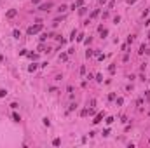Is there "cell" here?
Listing matches in <instances>:
<instances>
[{"label": "cell", "mask_w": 150, "mask_h": 148, "mask_svg": "<svg viewBox=\"0 0 150 148\" xmlns=\"http://www.w3.org/2000/svg\"><path fill=\"white\" fill-rule=\"evenodd\" d=\"M40 30H42V23H37L35 26H30L26 33H28V35H35V33H38V31H40Z\"/></svg>", "instance_id": "6da1fadb"}, {"label": "cell", "mask_w": 150, "mask_h": 148, "mask_svg": "<svg viewBox=\"0 0 150 148\" xmlns=\"http://www.w3.org/2000/svg\"><path fill=\"white\" fill-rule=\"evenodd\" d=\"M51 7H52V2H47V4H42L38 9H40V11H51Z\"/></svg>", "instance_id": "7a4b0ae2"}, {"label": "cell", "mask_w": 150, "mask_h": 148, "mask_svg": "<svg viewBox=\"0 0 150 148\" xmlns=\"http://www.w3.org/2000/svg\"><path fill=\"white\" fill-rule=\"evenodd\" d=\"M16 14H17V11H16V9H11V11H7L5 17H7V19H12V17H14Z\"/></svg>", "instance_id": "3957f363"}, {"label": "cell", "mask_w": 150, "mask_h": 148, "mask_svg": "<svg viewBox=\"0 0 150 148\" xmlns=\"http://www.w3.org/2000/svg\"><path fill=\"white\" fill-rule=\"evenodd\" d=\"M103 111H101V113H98V115H96V117H94V120H92V124H100L101 122V119H103Z\"/></svg>", "instance_id": "277c9868"}, {"label": "cell", "mask_w": 150, "mask_h": 148, "mask_svg": "<svg viewBox=\"0 0 150 148\" xmlns=\"http://www.w3.org/2000/svg\"><path fill=\"white\" fill-rule=\"evenodd\" d=\"M100 35H101V37H107V35H108V31L105 30L103 26H100Z\"/></svg>", "instance_id": "5b68a950"}, {"label": "cell", "mask_w": 150, "mask_h": 148, "mask_svg": "<svg viewBox=\"0 0 150 148\" xmlns=\"http://www.w3.org/2000/svg\"><path fill=\"white\" fill-rule=\"evenodd\" d=\"M12 35H14V38H19V37H21L19 30H14V31H12Z\"/></svg>", "instance_id": "8992f818"}, {"label": "cell", "mask_w": 150, "mask_h": 148, "mask_svg": "<svg viewBox=\"0 0 150 148\" xmlns=\"http://www.w3.org/2000/svg\"><path fill=\"white\" fill-rule=\"evenodd\" d=\"M52 145H54V146H59L61 145V140H59V138H56V140L52 141Z\"/></svg>", "instance_id": "52a82bcc"}, {"label": "cell", "mask_w": 150, "mask_h": 148, "mask_svg": "<svg viewBox=\"0 0 150 148\" xmlns=\"http://www.w3.org/2000/svg\"><path fill=\"white\" fill-rule=\"evenodd\" d=\"M37 66H38V65H35V63H33V65L28 66V70H30V71H35V70H37Z\"/></svg>", "instance_id": "ba28073f"}, {"label": "cell", "mask_w": 150, "mask_h": 148, "mask_svg": "<svg viewBox=\"0 0 150 148\" xmlns=\"http://www.w3.org/2000/svg\"><path fill=\"white\" fill-rule=\"evenodd\" d=\"M12 119H14L16 122H19V120H21V117H19V115H17V113H12Z\"/></svg>", "instance_id": "9c48e42d"}, {"label": "cell", "mask_w": 150, "mask_h": 148, "mask_svg": "<svg viewBox=\"0 0 150 148\" xmlns=\"http://www.w3.org/2000/svg\"><path fill=\"white\" fill-rule=\"evenodd\" d=\"M67 9H68L67 5H59V7H58V11H59V12H65V11H67Z\"/></svg>", "instance_id": "30bf717a"}, {"label": "cell", "mask_w": 150, "mask_h": 148, "mask_svg": "<svg viewBox=\"0 0 150 148\" xmlns=\"http://www.w3.org/2000/svg\"><path fill=\"white\" fill-rule=\"evenodd\" d=\"M138 52H140V54H143V52H147V47H145V45H142V47H140V51H138Z\"/></svg>", "instance_id": "8fae6325"}, {"label": "cell", "mask_w": 150, "mask_h": 148, "mask_svg": "<svg viewBox=\"0 0 150 148\" xmlns=\"http://www.w3.org/2000/svg\"><path fill=\"white\" fill-rule=\"evenodd\" d=\"M4 96H7V91H5V89H2V91H0V98H4Z\"/></svg>", "instance_id": "7c38bea8"}, {"label": "cell", "mask_w": 150, "mask_h": 148, "mask_svg": "<svg viewBox=\"0 0 150 148\" xmlns=\"http://www.w3.org/2000/svg\"><path fill=\"white\" fill-rule=\"evenodd\" d=\"M46 38H47V35L42 33V35H40V42H46Z\"/></svg>", "instance_id": "4fadbf2b"}, {"label": "cell", "mask_w": 150, "mask_h": 148, "mask_svg": "<svg viewBox=\"0 0 150 148\" xmlns=\"http://www.w3.org/2000/svg\"><path fill=\"white\" fill-rule=\"evenodd\" d=\"M30 58H32V59H37V58H38V54H33V52H30V54H28Z\"/></svg>", "instance_id": "5bb4252c"}, {"label": "cell", "mask_w": 150, "mask_h": 148, "mask_svg": "<svg viewBox=\"0 0 150 148\" xmlns=\"http://www.w3.org/2000/svg\"><path fill=\"white\" fill-rule=\"evenodd\" d=\"M98 14H100V11H98V9H96V11H94V12H92V14H91V17H96Z\"/></svg>", "instance_id": "9a60e30c"}, {"label": "cell", "mask_w": 150, "mask_h": 148, "mask_svg": "<svg viewBox=\"0 0 150 148\" xmlns=\"http://www.w3.org/2000/svg\"><path fill=\"white\" fill-rule=\"evenodd\" d=\"M75 35H77V31L73 30V31H72V37H70V40H75Z\"/></svg>", "instance_id": "2e32d148"}, {"label": "cell", "mask_w": 150, "mask_h": 148, "mask_svg": "<svg viewBox=\"0 0 150 148\" xmlns=\"http://www.w3.org/2000/svg\"><path fill=\"white\" fill-rule=\"evenodd\" d=\"M91 56H92V51H91V49H89V51L86 52V58H91Z\"/></svg>", "instance_id": "e0dca14e"}, {"label": "cell", "mask_w": 150, "mask_h": 148, "mask_svg": "<svg viewBox=\"0 0 150 148\" xmlns=\"http://www.w3.org/2000/svg\"><path fill=\"white\" fill-rule=\"evenodd\" d=\"M113 120H115V119H113V117H108V119H107V124H112Z\"/></svg>", "instance_id": "ac0fdd59"}, {"label": "cell", "mask_w": 150, "mask_h": 148, "mask_svg": "<svg viewBox=\"0 0 150 148\" xmlns=\"http://www.w3.org/2000/svg\"><path fill=\"white\" fill-rule=\"evenodd\" d=\"M100 4H101V5H105V4H107V0H100Z\"/></svg>", "instance_id": "d6986e66"}, {"label": "cell", "mask_w": 150, "mask_h": 148, "mask_svg": "<svg viewBox=\"0 0 150 148\" xmlns=\"http://www.w3.org/2000/svg\"><path fill=\"white\" fill-rule=\"evenodd\" d=\"M136 2V0H127V4H129V5H131V4H134Z\"/></svg>", "instance_id": "ffe728a7"}, {"label": "cell", "mask_w": 150, "mask_h": 148, "mask_svg": "<svg viewBox=\"0 0 150 148\" xmlns=\"http://www.w3.org/2000/svg\"><path fill=\"white\" fill-rule=\"evenodd\" d=\"M32 2H33V4H38V2H40V0H32Z\"/></svg>", "instance_id": "44dd1931"}]
</instances>
